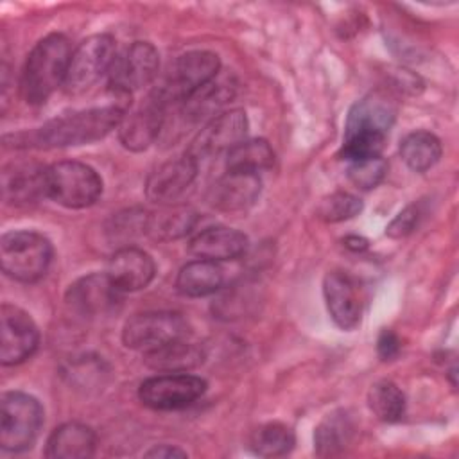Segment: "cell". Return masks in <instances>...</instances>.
I'll use <instances>...</instances> for the list:
<instances>
[{"instance_id": "5", "label": "cell", "mask_w": 459, "mask_h": 459, "mask_svg": "<svg viewBox=\"0 0 459 459\" xmlns=\"http://www.w3.org/2000/svg\"><path fill=\"white\" fill-rule=\"evenodd\" d=\"M221 74V59L210 50H192L179 56L154 93L167 104H183L192 93Z\"/></svg>"}, {"instance_id": "37", "label": "cell", "mask_w": 459, "mask_h": 459, "mask_svg": "<svg viewBox=\"0 0 459 459\" xmlns=\"http://www.w3.org/2000/svg\"><path fill=\"white\" fill-rule=\"evenodd\" d=\"M145 457H158V459H170V457H186V452L179 446L172 445H154L145 452Z\"/></svg>"}, {"instance_id": "22", "label": "cell", "mask_w": 459, "mask_h": 459, "mask_svg": "<svg viewBox=\"0 0 459 459\" xmlns=\"http://www.w3.org/2000/svg\"><path fill=\"white\" fill-rule=\"evenodd\" d=\"M97 436L91 427L68 421L52 430L45 455L50 459H86L95 454Z\"/></svg>"}, {"instance_id": "31", "label": "cell", "mask_w": 459, "mask_h": 459, "mask_svg": "<svg viewBox=\"0 0 459 459\" xmlns=\"http://www.w3.org/2000/svg\"><path fill=\"white\" fill-rule=\"evenodd\" d=\"M296 437L290 427L271 421L258 427L251 436V450L262 457H280L294 448Z\"/></svg>"}, {"instance_id": "32", "label": "cell", "mask_w": 459, "mask_h": 459, "mask_svg": "<svg viewBox=\"0 0 459 459\" xmlns=\"http://www.w3.org/2000/svg\"><path fill=\"white\" fill-rule=\"evenodd\" d=\"M147 215H149V212H143L138 208H131V210L117 213L111 219V224L108 226V233H109L111 240L120 242L122 244L120 247L131 246L127 242H131L138 235H145Z\"/></svg>"}, {"instance_id": "25", "label": "cell", "mask_w": 459, "mask_h": 459, "mask_svg": "<svg viewBox=\"0 0 459 459\" xmlns=\"http://www.w3.org/2000/svg\"><path fill=\"white\" fill-rule=\"evenodd\" d=\"M235 95V84L230 81V77L217 75L213 81H210L206 86L192 93L183 104L181 113L190 122L199 120H210L215 115H219L221 108L228 104Z\"/></svg>"}, {"instance_id": "13", "label": "cell", "mask_w": 459, "mask_h": 459, "mask_svg": "<svg viewBox=\"0 0 459 459\" xmlns=\"http://www.w3.org/2000/svg\"><path fill=\"white\" fill-rule=\"evenodd\" d=\"M122 294L106 273H91L68 287L65 301L79 316L99 317L115 312L120 307Z\"/></svg>"}, {"instance_id": "27", "label": "cell", "mask_w": 459, "mask_h": 459, "mask_svg": "<svg viewBox=\"0 0 459 459\" xmlns=\"http://www.w3.org/2000/svg\"><path fill=\"white\" fill-rule=\"evenodd\" d=\"M355 423L348 411L339 409L326 414L314 432V448L321 457H332L341 452L348 445H351L355 437Z\"/></svg>"}, {"instance_id": "36", "label": "cell", "mask_w": 459, "mask_h": 459, "mask_svg": "<svg viewBox=\"0 0 459 459\" xmlns=\"http://www.w3.org/2000/svg\"><path fill=\"white\" fill-rule=\"evenodd\" d=\"M400 339L394 332L391 330H382L377 341V351L382 360H393L400 353Z\"/></svg>"}, {"instance_id": "15", "label": "cell", "mask_w": 459, "mask_h": 459, "mask_svg": "<svg viewBox=\"0 0 459 459\" xmlns=\"http://www.w3.org/2000/svg\"><path fill=\"white\" fill-rule=\"evenodd\" d=\"M199 170V161L186 152L179 158L161 163L145 183V195L160 204H176L194 185Z\"/></svg>"}, {"instance_id": "2", "label": "cell", "mask_w": 459, "mask_h": 459, "mask_svg": "<svg viewBox=\"0 0 459 459\" xmlns=\"http://www.w3.org/2000/svg\"><path fill=\"white\" fill-rule=\"evenodd\" d=\"M72 52L68 38L59 32L41 38L32 47L20 79V91L27 104L38 106L47 102V99L65 84Z\"/></svg>"}, {"instance_id": "34", "label": "cell", "mask_w": 459, "mask_h": 459, "mask_svg": "<svg viewBox=\"0 0 459 459\" xmlns=\"http://www.w3.org/2000/svg\"><path fill=\"white\" fill-rule=\"evenodd\" d=\"M387 174V161L382 156L350 161L348 178L360 190L375 188Z\"/></svg>"}, {"instance_id": "8", "label": "cell", "mask_w": 459, "mask_h": 459, "mask_svg": "<svg viewBox=\"0 0 459 459\" xmlns=\"http://www.w3.org/2000/svg\"><path fill=\"white\" fill-rule=\"evenodd\" d=\"M160 70V54L149 41H134L117 54L108 74V84L120 100H129L133 91L151 84Z\"/></svg>"}, {"instance_id": "9", "label": "cell", "mask_w": 459, "mask_h": 459, "mask_svg": "<svg viewBox=\"0 0 459 459\" xmlns=\"http://www.w3.org/2000/svg\"><path fill=\"white\" fill-rule=\"evenodd\" d=\"M188 325L179 312L151 310L129 317L122 328V342L129 350L151 351L172 341L185 339Z\"/></svg>"}, {"instance_id": "26", "label": "cell", "mask_w": 459, "mask_h": 459, "mask_svg": "<svg viewBox=\"0 0 459 459\" xmlns=\"http://www.w3.org/2000/svg\"><path fill=\"white\" fill-rule=\"evenodd\" d=\"M224 283V271L219 262L212 260H192L185 264L176 278V289L179 294L188 298H203L215 294Z\"/></svg>"}, {"instance_id": "28", "label": "cell", "mask_w": 459, "mask_h": 459, "mask_svg": "<svg viewBox=\"0 0 459 459\" xmlns=\"http://www.w3.org/2000/svg\"><path fill=\"white\" fill-rule=\"evenodd\" d=\"M443 154L439 138L430 131H412L400 142V156L403 163L414 172L432 169Z\"/></svg>"}, {"instance_id": "23", "label": "cell", "mask_w": 459, "mask_h": 459, "mask_svg": "<svg viewBox=\"0 0 459 459\" xmlns=\"http://www.w3.org/2000/svg\"><path fill=\"white\" fill-rule=\"evenodd\" d=\"M204 350L190 341L178 339L143 353V364L158 373H188L204 362Z\"/></svg>"}, {"instance_id": "6", "label": "cell", "mask_w": 459, "mask_h": 459, "mask_svg": "<svg viewBox=\"0 0 459 459\" xmlns=\"http://www.w3.org/2000/svg\"><path fill=\"white\" fill-rule=\"evenodd\" d=\"M102 194L97 170L82 161L65 160L47 167V197L66 208L91 206Z\"/></svg>"}, {"instance_id": "30", "label": "cell", "mask_w": 459, "mask_h": 459, "mask_svg": "<svg viewBox=\"0 0 459 459\" xmlns=\"http://www.w3.org/2000/svg\"><path fill=\"white\" fill-rule=\"evenodd\" d=\"M368 405L371 412L385 423H394L405 414V394L391 380L375 382L368 393Z\"/></svg>"}, {"instance_id": "33", "label": "cell", "mask_w": 459, "mask_h": 459, "mask_svg": "<svg viewBox=\"0 0 459 459\" xmlns=\"http://www.w3.org/2000/svg\"><path fill=\"white\" fill-rule=\"evenodd\" d=\"M362 210V201L348 192H333L326 195L319 206L317 215L326 222H341L355 217Z\"/></svg>"}, {"instance_id": "35", "label": "cell", "mask_w": 459, "mask_h": 459, "mask_svg": "<svg viewBox=\"0 0 459 459\" xmlns=\"http://www.w3.org/2000/svg\"><path fill=\"white\" fill-rule=\"evenodd\" d=\"M420 221V208L418 204H409L405 206L385 228V235L391 238H402L409 235Z\"/></svg>"}, {"instance_id": "7", "label": "cell", "mask_w": 459, "mask_h": 459, "mask_svg": "<svg viewBox=\"0 0 459 459\" xmlns=\"http://www.w3.org/2000/svg\"><path fill=\"white\" fill-rule=\"evenodd\" d=\"M115 57V39L109 34H93L82 39L72 52L65 90L70 95L88 91L102 75L109 74Z\"/></svg>"}, {"instance_id": "1", "label": "cell", "mask_w": 459, "mask_h": 459, "mask_svg": "<svg viewBox=\"0 0 459 459\" xmlns=\"http://www.w3.org/2000/svg\"><path fill=\"white\" fill-rule=\"evenodd\" d=\"M127 108L129 102L117 100L108 106L65 113L45 122L38 129H32L29 133H18L9 138H13V147L36 149H56L91 143L117 129Z\"/></svg>"}, {"instance_id": "19", "label": "cell", "mask_w": 459, "mask_h": 459, "mask_svg": "<svg viewBox=\"0 0 459 459\" xmlns=\"http://www.w3.org/2000/svg\"><path fill=\"white\" fill-rule=\"evenodd\" d=\"M396 118L394 102L384 93H369L357 100L346 118L344 136L351 134H384L387 136Z\"/></svg>"}, {"instance_id": "11", "label": "cell", "mask_w": 459, "mask_h": 459, "mask_svg": "<svg viewBox=\"0 0 459 459\" xmlns=\"http://www.w3.org/2000/svg\"><path fill=\"white\" fill-rule=\"evenodd\" d=\"M247 115L244 109H230L210 118L190 142L186 154L194 160H203L219 152H230L235 145L246 140Z\"/></svg>"}, {"instance_id": "21", "label": "cell", "mask_w": 459, "mask_h": 459, "mask_svg": "<svg viewBox=\"0 0 459 459\" xmlns=\"http://www.w3.org/2000/svg\"><path fill=\"white\" fill-rule=\"evenodd\" d=\"M2 194L11 204H32L47 197V167L13 165L2 174Z\"/></svg>"}, {"instance_id": "29", "label": "cell", "mask_w": 459, "mask_h": 459, "mask_svg": "<svg viewBox=\"0 0 459 459\" xmlns=\"http://www.w3.org/2000/svg\"><path fill=\"white\" fill-rule=\"evenodd\" d=\"M274 163V151L264 138L244 140L226 152V169L235 172L260 174Z\"/></svg>"}, {"instance_id": "4", "label": "cell", "mask_w": 459, "mask_h": 459, "mask_svg": "<svg viewBox=\"0 0 459 459\" xmlns=\"http://www.w3.org/2000/svg\"><path fill=\"white\" fill-rule=\"evenodd\" d=\"M0 446L5 452H23L30 448L43 425V407L32 394L9 391L0 402Z\"/></svg>"}, {"instance_id": "24", "label": "cell", "mask_w": 459, "mask_h": 459, "mask_svg": "<svg viewBox=\"0 0 459 459\" xmlns=\"http://www.w3.org/2000/svg\"><path fill=\"white\" fill-rule=\"evenodd\" d=\"M199 221V213L188 204H165L156 212H149L145 235L154 240L169 242L188 235Z\"/></svg>"}, {"instance_id": "12", "label": "cell", "mask_w": 459, "mask_h": 459, "mask_svg": "<svg viewBox=\"0 0 459 459\" xmlns=\"http://www.w3.org/2000/svg\"><path fill=\"white\" fill-rule=\"evenodd\" d=\"M39 344V332L32 317L20 307L4 303L0 308V362L16 366L27 360Z\"/></svg>"}, {"instance_id": "14", "label": "cell", "mask_w": 459, "mask_h": 459, "mask_svg": "<svg viewBox=\"0 0 459 459\" xmlns=\"http://www.w3.org/2000/svg\"><path fill=\"white\" fill-rule=\"evenodd\" d=\"M167 104L152 91L134 111H126L118 124V140L129 151H145L160 136L167 118Z\"/></svg>"}, {"instance_id": "18", "label": "cell", "mask_w": 459, "mask_h": 459, "mask_svg": "<svg viewBox=\"0 0 459 459\" xmlns=\"http://www.w3.org/2000/svg\"><path fill=\"white\" fill-rule=\"evenodd\" d=\"M106 274L120 292H134L145 289L154 280L156 264L147 251L124 246L111 255Z\"/></svg>"}, {"instance_id": "10", "label": "cell", "mask_w": 459, "mask_h": 459, "mask_svg": "<svg viewBox=\"0 0 459 459\" xmlns=\"http://www.w3.org/2000/svg\"><path fill=\"white\" fill-rule=\"evenodd\" d=\"M206 380L188 373H160L138 387L140 402L154 411H178L192 405L206 391Z\"/></svg>"}, {"instance_id": "16", "label": "cell", "mask_w": 459, "mask_h": 459, "mask_svg": "<svg viewBox=\"0 0 459 459\" xmlns=\"http://www.w3.org/2000/svg\"><path fill=\"white\" fill-rule=\"evenodd\" d=\"M323 296L332 321L341 330H353L362 317V298L357 281L342 271H332L323 280Z\"/></svg>"}, {"instance_id": "17", "label": "cell", "mask_w": 459, "mask_h": 459, "mask_svg": "<svg viewBox=\"0 0 459 459\" xmlns=\"http://www.w3.org/2000/svg\"><path fill=\"white\" fill-rule=\"evenodd\" d=\"M260 192L262 181L258 174L226 170V174L215 179L208 188L206 201L217 212L235 213L253 206Z\"/></svg>"}, {"instance_id": "20", "label": "cell", "mask_w": 459, "mask_h": 459, "mask_svg": "<svg viewBox=\"0 0 459 459\" xmlns=\"http://www.w3.org/2000/svg\"><path fill=\"white\" fill-rule=\"evenodd\" d=\"M247 237L226 226H212L199 231L188 244V251L195 258L212 260V262H226L240 258L247 251Z\"/></svg>"}, {"instance_id": "3", "label": "cell", "mask_w": 459, "mask_h": 459, "mask_svg": "<svg viewBox=\"0 0 459 459\" xmlns=\"http://www.w3.org/2000/svg\"><path fill=\"white\" fill-rule=\"evenodd\" d=\"M52 262L50 240L32 230L7 231L0 238V265L5 276L32 283L45 276Z\"/></svg>"}]
</instances>
